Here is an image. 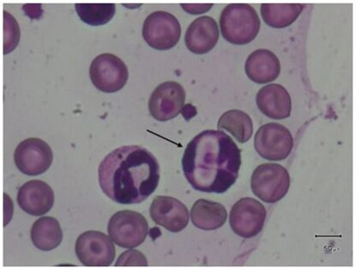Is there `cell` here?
<instances>
[{
    "instance_id": "cell-1",
    "label": "cell",
    "mask_w": 356,
    "mask_h": 269,
    "mask_svg": "<svg viewBox=\"0 0 356 269\" xmlns=\"http://www.w3.org/2000/svg\"><path fill=\"white\" fill-rule=\"evenodd\" d=\"M181 164L185 178L195 190L222 194L238 178L242 155L229 134L204 130L188 144Z\"/></svg>"
},
{
    "instance_id": "cell-2",
    "label": "cell",
    "mask_w": 356,
    "mask_h": 269,
    "mask_svg": "<svg viewBox=\"0 0 356 269\" xmlns=\"http://www.w3.org/2000/svg\"><path fill=\"white\" fill-rule=\"evenodd\" d=\"M159 164L147 148L122 146L107 155L99 164V183L102 192L120 204H138L157 189Z\"/></svg>"
},
{
    "instance_id": "cell-3",
    "label": "cell",
    "mask_w": 356,
    "mask_h": 269,
    "mask_svg": "<svg viewBox=\"0 0 356 269\" xmlns=\"http://www.w3.org/2000/svg\"><path fill=\"white\" fill-rule=\"evenodd\" d=\"M222 37L234 45H246L253 42L261 29V20L254 7L243 3L229 5L220 16Z\"/></svg>"
},
{
    "instance_id": "cell-4",
    "label": "cell",
    "mask_w": 356,
    "mask_h": 269,
    "mask_svg": "<svg viewBox=\"0 0 356 269\" xmlns=\"http://www.w3.org/2000/svg\"><path fill=\"white\" fill-rule=\"evenodd\" d=\"M289 171L280 164H262L252 174V192L266 203H275L283 199L289 192Z\"/></svg>"
},
{
    "instance_id": "cell-5",
    "label": "cell",
    "mask_w": 356,
    "mask_h": 269,
    "mask_svg": "<svg viewBox=\"0 0 356 269\" xmlns=\"http://www.w3.org/2000/svg\"><path fill=\"white\" fill-rule=\"evenodd\" d=\"M107 229L115 244L122 248L132 249L143 244L147 238L148 223L138 212L122 210L110 219Z\"/></svg>"
},
{
    "instance_id": "cell-6",
    "label": "cell",
    "mask_w": 356,
    "mask_h": 269,
    "mask_svg": "<svg viewBox=\"0 0 356 269\" xmlns=\"http://www.w3.org/2000/svg\"><path fill=\"white\" fill-rule=\"evenodd\" d=\"M181 25L175 16L165 11H155L146 18L143 24L145 42L154 49H172L179 42Z\"/></svg>"
},
{
    "instance_id": "cell-7",
    "label": "cell",
    "mask_w": 356,
    "mask_h": 269,
    "mask_svg": "<svg viewBox=\"0 0 356 269\" xmlns=\"http://www.w3.org/2000/svg\"><path fill=\"white\" fill-rule=\"evenodd\" d=\"M89 75L95 87L107 93L121 91L129 79L125 63L111 54L97 56L91 63Z\"/></svg>"
},
{
    "instance_id": "cell-8",
    "label": "cell",
    "mask_w": 356,
    "mask_h": 269,
    "mask_svg": "<svg viewBox=\"0 0 356 269\" xmlns=\"http://www.w3.org/2000/svg\"><path fill=\"white\" fill-rule=\"evenodd\" d=\"M294 147L291 132L277 123L262 125L256 132L254 148L258 154L266 160L280 162L288 158Z\"/></svg>"
},
{
    "instance_id": "cell-9",
    "label": "cell",
    "mask_w": 356,
    "mask_h": 269,
    "mask_svg": "<svg viewBox=\"0 0 356 269\" xmlns=\"http://www.w3.org/2000/svg\"><path fill=\"white\" fill-rule=\"evenodd\" d=\"M76 254L81 263L89 267H106L113 263L116 249L111 238L97 231L81 234L76 242Z\"/></svg>"
},
{
    "instance_id": "cell-10",
    "label": "cell",
    "mask_w": 356,
    "mask_h": 269,
    "mask_svg": "<svg viewBox=\"0 0 356 269\" xmlns=\"http://www.w3.org/2000/svg\"><path fill=\"white\" fill-rule=\"evenodd\" d=\"M14 160L21 173L28 176H38L49 169L54 153L46 141L40 138H28L18 144Z\"/></svg>"
},
{
    "instance_id": "cell-11",
    "label": "cell",
    "mask_w": 356,
    "mask_h": 269,
    "mask_svg": "<svg viewBox=\"0 0 356 269\" xmlns=\"http://www.w3.org/2000/svg\"><path fill=\"white\" fill-rule=\"evenodd\" d=\"M266 219L264 205L254 198L237 201L232 208L229 224L234 233L244 238H252L261 233Z\"/></svg>"
},
{
    "instance_id": "cell-12",
    "label": "cell",
    "mask_w": 356,
    "mask_h": 269,
    "mask_svg": "<svg viewBox=\"0 0 356 269\" xmlns=\"http://www.w3.org/2000/svg\"><path fill=\"white\" fill-rule=\"evenodd\" d=\"M186 93L177 82L159 84L150 96L148 108L156 121L165 122L176 118L183 110Z\"/></svg>"
},
{
    "instance_id": "cell-13",
    "label": "cell",
    "mask_w": 356,
    "mask_h": 269,
    "mask_svg": "<svg viewBox=\"0 0 356 269\" xmlns=\"http://www.w3.org/2000/svg\"><path fill=\"white\" fill-rule=\"evenodd\" d=\"M150 216L157 225L172 233L183 231L189 222L187 207L172 197H156L151 204Z\"/></svg>"
},
{
    "instance_id": "cell-14",
    "label": "cell",
    "mask_w": 356,
    "mask_h": 269,
    "mask_svg": "<svg viewBox=\"0 0 356 269\" xmlns=\"http://www.w3.org/2000/svg\"><path fill=\"white\" fill-rule=\"evenodd\" d=\"M17 203L22 210L27 214L42 216L54 207V192L46 182L31 180L18 190Z\"/></svg>"
},
{
    "instance_id": "cell-15",
    "label": "cell",
    "mask_w": 356,
    "mask_h": 269,
    "mask_svg": "<svg viewBox=\"0 0 356 269\" xmlns=\"http://www.w3.org/2000/svg\"><path fill=\"white\" fill-rule=\"evenodd\" d=\"M220 39L217 22L213 17L196 18L188 26L184 42L188 49L195 54H205L213 50Z\"/></svg>"
},
{
    "instance_id": "cell-16",
    "label": "cell",
    "mask_w": 356,
    "mask_h": 269,
    "mask_svg": "<svg viewBox=\"0 0 356 269\" xmlns=\"http://www.w3.org/2000/svg\"><path fill=\"white\" fill-rule=\"evenodd\" d=\"M256 103L259 111L270 118L284 119L291 116V95L282 85L269 84L259 89Z\"/></svg>"
},
{
    "instance_id": "cell-17",
    "label": "cell",
    "mask_w": 356,
    "mask_h": 269,
    "mask_svg": "<svg viewBox=\"0 0 356 269\" xmlns=\"http://www.w3.org/2000/svg\"><path fill=\"white\" fill-rule=\"evenodd\" d=\"M245 72L251 81L265 84L276 80L281 72L280 59L267 49H259L248 56Z\"/></svg>"
},
{
    "instance_id": "cell-18",
    "label": "cell",
    "mask_w": 356,
    "mask_h": 269,
    "mask_svg": "<svg viewBox=\"0 0 356 269\" xmlns=\"http://www.w3.org/2000/svg\"><path fill=\"white\" fill-rule=\"evenodd\" d=\"M191 220L194 226L200 230H217L227 220V211L216 201L200 199L193 205Z\"/></svg>"
},
{
    "instance_id": "cell-19",
    "label": "cell",
    "mask_w": 356,
    "mask_h": 269,
    "mask_svg": "<svg viewBox=\"0 0 356 269\" xmlns=\"http://www.w3.org/2000/svg\"><path fill=\"white\" fill-rule=\"evenodd\" d=\"M31 235L33 245L42 252L57 248L63 240L60 224L54 217L37 220L31 228Z\"/></svg>"
},
{
    "instance_id": "cell-20",
    "label": "cell",
    "mask_w": 356,
    "mask_h": 269,
    "mask_svg": "<svg viewBox=\"0 0 356 269\" xmlns=\"http://www.w3.org/2000/svg\"><path fill=\"white\" fill-rule=\"evenodd\" d=\"M218 130L233 134L240 144L247 143L253 134V121L250 116L241 110H229L222 114L218 123Z\"/></svg>"
},
{
    "instance_id": "cell-21",
    "label": "cell",
    "mask_w": 356,
    "mask_h": 269,
    "mask_svg": "<svg viewBox=\"0 0 356 269\" xmlns=\"http://www.w3.org/2000/svg\"><path fill=\"white\" fill-rule=\"evenodd\" d=\"M304 5H273L264 3L261 6V16L266 24L275 29L286 28L298 20L302 13Z\"/></svg>"
},
{
    "instance_id": "cell-22",
    "label": "cell",
    "mask_w": 356,
    "mask_h": 269,
    "mask_svg": "<svg viewBox=\"0 0 356 269\" xmlns=\"http://www.w3.org/2000/svg\"><path fill=\"white\" fill-rule=\"evenodd\" d=\"M80 20L91 26H102L113 20L116 13V6L113 3L106 5H86L77 3L75 6Z\"/></svg>"
},
{
    "instance_id": "cell-23",
    "label": "cell",
    "mask_w": 356,
    "mask_h": 269,
    "mask_svg": "<svg viewBox=\"0 0 356 269\" xmlns=\"http://www.w3.org/2000/svg\"><path fill=\"white\" fill-rule=\"evenodd\" d=\"M7 18L5 17V28L8 29L10 32L5 33V54H9L11 50L15 49L16 48L18 42H19V27H18V24H17L16 20H13L10 22V15L6 13Z\"/></svg>"
},
{
    "instance_id": "cell-24",
    "label": "cell",
    "mask_w": 356,
    "mask_h": 269,
    "mask_svg": "<svg viewBox=\"0 0 356 269\" xmlns=\"http://www.w3.org/2000/svg\"><path fill=\"white\" fill-rule=\"evenodd\" d=\"M116 266H147V261L138 250H128L118 259Z\"/></svg>"
},
{
    "instance_id": "cell-25",
    "label": "cell",
    "mask_w": 356,
    "mask_h": 269,
    "mask_svg": "<svg viewBox=\"0 0 356 269\" xmlns=\"http://www.w3.org/2000/svg\"><path fill=\"white\" fill-rule=\"evenodd\" d=\"M213 6V5H181V8L193 15L205 13Z\"/></svg>"
}]
</instances>
